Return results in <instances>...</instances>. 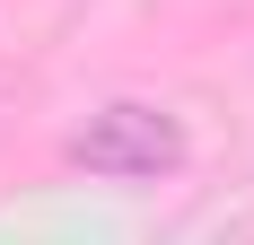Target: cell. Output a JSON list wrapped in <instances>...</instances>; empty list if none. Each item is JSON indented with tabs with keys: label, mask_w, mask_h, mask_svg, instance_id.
<instances>
[{
	"label": "cell",
	"mask_w": 254,
	"mask_h": 245,
	"mask_svg": "<svg viewBox=\"0 0 254 245\" xmlns=\"http://www.w3.org/2000/svg\"><path fill=\"white\" fill-rule=\"evenodd\" d=\"M70 167L105 175V184H158L184 167V122L149 97H114L70 131Z\"/></svg>",
	"instance_id": "1"
}]
</instances>
